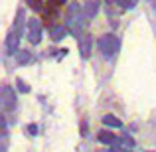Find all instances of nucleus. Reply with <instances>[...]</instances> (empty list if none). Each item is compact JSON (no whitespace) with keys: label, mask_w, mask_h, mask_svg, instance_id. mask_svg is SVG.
<instances>
[{"label":"nucleus","mask_w":156,"mask_h":152,"mask_svg":"<svg viewBox=\"0 0 156 152\" xmlns=\"http://www.w3.org/2000/svg\"><path fill=\"white\" fill-rule=\"evenodd\" d=\"M28 133H30V134H36V133H38V126H36V125H30V126H28Z\"/></svg>","instance_id":"16"},{"label":"nucleus","mask_w":156,"mask_h":152,"mask_svg":"<svg viewBox=\"0 0 156 152\" xmlns=\"http://www.w3.org/2000/svg\"><path fill=\"white\" fill-rule=\"evenodd\" d=\"M97 10H99V4L97 2H87L85 4V8H83V14H85V20H89V18H93V16L97 14Z\"/></svg>","instance_id":"8"},{"label":"nucleus","mask_w":156,"mask_h":152,"mask_svg":"<svg viewBox=\"0 0 156 152\" xmlns=\"http://www.w3.org/2000/svg\"><path fill=\"white\" fill-rule=\"evenodd\" d=\"M81 16L85 18L83 10L79 8V4L73 2L71 6H69V10H67V20H65V26H67L73 34H77V32H79V28H81Z\"/></svg>","instance_id":"2"},{"label":"nucleus","mask_w":156,"mask_h":152,"mask_svg":"<svg viewBox=\"0 0 156 152\" xmlns=\"http://www.w3.org/2000/svg\"><path fill=\"white\" fill-rule=\"evenodd\" d=\"M91 50H93V38L89 34L81 36L79 38V53H81V57L87 59V57L91 55Z\"/></svg>","instance_id":"5"},{"label":"nucleus","mask_w":156,"mask_h":152,"mask_svg":"<svg viewBox=\"0 0 156 152\" xmlns=\"http://www.w3.org/2000/svg\"><path fill=\"white\" fill-rule=\"evenodd\" d=\"M14 103H16V93L12 91V87L4 85L2 87V107L6 111H12L14 109Z\"/></svg>","instance_id":"4"},{"label":"nucleus","mask_w":156,"mask_h":152,"mask_svg":"<svg viewBox=\"0 0 156 152\" xmlns=\"http://www.w3.org/2000/svg\"><path fill=\"white\" fill-rule=\"evenodd\" d=\"M50 4H51V6H63L65 0H50Z\"/></svg>","instance_id":"15"},{"label":"nucleus","mask_w":156,"mask_h":152,"mask_svg":"<svg viewBox=\"0 0 156 152\" xmlns=\"http://www.w3.org/2000/svg\"><path fill=\"white\" fill-rule=\"evenodd\" d=\"M109 2H119V0H109Z\"/></svg>","instance_id":"17"},{"label":"nucleus","mask_w":156,"mask_h":152,"mask_svg":"<svg viewBox=\"0 0 156 152\" xmlns=\"http://www.w3.org/2000/svg\"><path fill=\"white\" fill-rule=\"evenodd\" d=\"M103 125L111 126V129H121L122 122H121V118H117L115 115H105V117H103Z\"/></svg>","instance_id":"7"},{"label":"nucleus","mask_w":156,"mask_h":152,"mask_svg":"<svg viewBox=\"0 0 156 152\" xmlns=\"http://www.w3.org/2000/svg\"><path fill=\"white\" fill-rule=\"evenodd\" d=\"M18 89L22 93H28V91H30V87H28V85H24V81H18Z\"/></svg>","instance_id":"14"},{"label":"nucleus","mask_w":156,"mask_h":152,"mask_svg":"<svg viewBox=\"0 0 156 152\" xmlns=\"http://www.w3.org/2000/svg\"><path fill=\"white\" fill-rule=\"evenodd\" d=\"M99 140L105 142V144H111V142H115V134L111 133V130H101L99 133Z\"/></svg>","instance_id":"11"},{"label":"nucleus","mask_w":156,"mask_h":152,"mask_svg":"<svg viewBox=\"0 0 156 152\" xmlns=\"http://www.w3.org/2000/svg\"><path fill=\"white\" fill-rule=\"evenodd\" d=\"M26 4L32 6L34 10H42V2H40V0H26Z\"/></svg>","instance_id":"13"},{"label":"nucleus","mask_w":156,"mask_h":152,"mask_svg":"<svg viewBox=\"0 0 156 152\" xmlns=\"http://www.w3.org/2000/svg\"><path fill=\"white\" fill-rule=\"evenodd\" d=\"M136 2H138V0H119V4H121L122 8H126V10L134 8V6H136Z\"/></svg>","instance_id":"12"},{"label":"nucleus","mask_w":156,"mask_h":152,"mask_svg":"<svg viewBox=\"0 0 156 152\" xmlns=\"http://www.w3.org/2000/svg\"><path fill=\"white\" fill-rule=\"evenodd\" d=\"M28 40L32 44H40V40H42V24H40V20H30L28 22Z\"/></svg>","instance_id":"3"},{"label":"nucleus","mask_w":156,"mask_h":152,"mask_svg":"<svg viewBox=\"0 0 156 152\" xmlns=\"http://www.w3.org/2000/svg\"><path fill=\"white\" fill-rule=\"evenodd\" d=\"M97 46H99L101 53H103L105 57H111L115 55V53L119 51V38L113 34H105L99 38V42H97Z\"/></svg>","instance_id":"1"},{"label":"nucleus","mask_w":156,"mask_h":152,"mask_svg":"<svg viewBox=\"0 0 156 152\" xmlns=\"http://www.w3.org/2000/svg\"><path fill=\"white\" fill-rule=\"evenodd\" d=\"M18 40H20V30H12L10 32V36H8V40H6V50L8 53H16V48H18Z\"/></svg>","instance_id":"6"},{"label":"nucleus","mask_w":156,"mask_h":152,"mask_svg":"<svg viewBox=\"0 0 156 152\" xmlns=\"http://www.w3.org/2000/svg\"><path fill=\"white\" fill-rule=\"evenodd\" d=\"M65 26H51V30H50V34H51V40H55V42H59L61 38L65 36Z\"/></svg>","instance_id":"9"},{"label":"nucleus","mask_w":156,"mask_h":152,"mask_svg":"<svg viewBox=\"0 0 156 152\" xmlns=\"http://www.w3.org/2000/svg\"><path fill=\"white\" fill-rule=\"evenodd\" d=\"M16 61H18V63H30L32 61V57H30V51H24V50H18L16 51Z\"/></svg>","instance_id":"10"}]
</instances>
